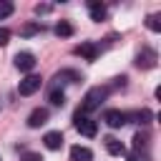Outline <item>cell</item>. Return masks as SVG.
<instances>
[{
	"label": "cell",
	"instance_id": "cell-4",
	"mask_svg": "<svg viewBox=\"0 0 161 161\" xmlns=\"http://www.w3.org/2000/svg\"><path fill=\"white\" fill-rule=\"evenodd\" d=\"M103 121H106V126H111V128H121V126L128 121V113H123V111H118V108H108V111H103Z\"/></svg>",
	"mask_w": 161,
	"mask_h": 161
},
{
	"label": "cell",
	"instance_id": "cell-7",
	"mask_svg": "<svg viewBox=\"0 0 161 161\" xmlns=\"http://www.w3.org/2000/svg\"><path fill=\"white\" fill-rule=\"evenodd\" d=\"M75 53H78L80 58H86V60H96V58H98V45L91 43V40H86V43H80V45L75 48Z\"/></svg>",
	"mask_w": 161,
	"mask_h": 161
},
{
	"label": "cell",
	"instance_id": "cell-22",
	"mask_svg": "<svg viewBox=\"0 0 161 161\" xmlns=\"http://www.w3.org/2000/svg\"><path fill=\"white\" fill-rule=\"evenodd\" d=\"M123 86H126V75H121V78L113 80V88H123Z\"/></svg>",
	"mask_w": 161,
	"mask_h": 161
},
{
	"label": "cell",
	"instance_id": "cell-11",
	"mask_svg": "<svg viewBox=\"0 0 161 161\" xmlns=\"http://www.w3.org/2000/svg\"><path fill=\"white\" fill-rule=\"evenodd\" d=\"M88 13H91V20H96V23L106 20V5H103V3H98V0L88 3Z\"/></svg>",
	"mask_w": 161,
	"mask_h": 161
},
{
	"label": "cell",
	"instance_id": "cell-8",
	"mask_svg": "<svg viewBox=\"0 0 161 161\" xmlns=\"http://www.w3.org/2000/svg\"><path fill=\"white\" fill-rule=\"evenodd\" d=\"M63 133L60 131H48L45 136H43V143H45V148H50V151H58L60 146H63Z\"/></svg>",
	"mask_w": 161,
	"mask_h": 161
},
{
	"label": "cell",
	"instance_id": "cell-14",
	"mask_svg": "<svg viewBox=\"0 0 161 161\" xmlns=\"http://www.w3.org/2000/svg\"><path fill=\"white\" fill-rule=\"evenodd\" d=\"M133 148H136V156L141 153V148L146 151L148 148V133H136L133 136Z\"/></svg>",
	"mask_w": 161,
	"mask_h": 161
},
{
	"label": "cell",
	"instance_id": "cell-6",
	"mask_svg": "<svg viewBox=\"0 0 161 161\" xmlns=\"http://www.w3.org/2000/svg\"><path fill=\"white\" fill-rule=\"evenodd\" d=\"M136 65H138V68H153V65H156V50L141 48V53L136 55Z\"/></svg>",
	"mask_w": 161,
	"mask_h": 161
},
{
	"label": "cell",
	"instance_id": "cell-1",
	"mask_svg": "<svg viewBox=\"0 0 161 161\" xmlns=\"http://www.w3.org/2000/svg\"><path fill=\"white\" fill-rule=\"evenodd\" d=\"M106 96H108V86H96V88H91V91L86 93L80 108H78V113H86V116H88L91 111H96V108L106 101Z\"/></svg>",
	"mask_w": 161,
	"mask_h": 161
},
{
	"label": "cell",
	"instance_id": "cell-3",
	"mask_svg": "<svg viewBox=\"0 0 161 161\" xmlns=\"http://www.w3.org/2000/svg\"><path fill=\"white\" fill-rule=\"evenodd\" d=\"M40 86H43V78L40 75H25L20 80V86H18V93L20 96H33L35 91H40Z\"/></svg>",
	"mask_w": 161,
	"mask_h": 161
},
{
	"label": "cell",
	"instance_id": "cell-15",
	"mask_svg": "<svg viewBox=\"0 0 161 161\" xmlns=\"http://www.w3.org/2000/svg\"><path fill=\"white\" fill-rule=\"evenodd\" d=\"M35 33H43V23H28V25L20 28V35H25V38H30Z\"/></svg>",
	"mask_w": 161,
	"mask_h": 161
},
{
	"label": "cell",
	"instance_id": "cell-12",
	"mask_svg": "<svg viewBox=\"0 0 161 161\" xmlns=\"http://www.w3.org/2000/svg\"><path fill=\"white\" fill-rule=\"evenodd\" d=\"M93 158V151L86 148V146H73L70 148V161H91Z\"/></svg>",
	"mask_w": 161,
	"mask_h": 161
},
{
	"label": "cell",
	"instance_id": "cell-19",
	"mask_svg": "<svg viewBox=\"0 0 161 161\" xmlns=\"http://www.w3.org/2000/svg\"><path fill=\"white\" fill-rule=\"evenodd\" d=\"M133 118H136L138 123H143V126H146V123L151 121V111H146V108H143V111H138V113H133Z\"/></svg>",
	"mask_w": 161,
	"mask_h": 161
},
{
	"label": "cell",
	"instance_id": "cell-9",
	"mask_svg": "<svg viewBox=\"0 0 161 161\" xmlns=\"http://www.w3.org/2000/svg\"><path fill=\"white\" fill-rule=\"evenodd\" d=\"M43 123H48V108H35V111L28 116V126H30V128H40Z\"/></svg>",
	"mask_w": 161,
	"mask_h": 161
},
{
	"label": "cell",
	"instance_id": "cell-16",
	"mask_svg": "<svg viewBox=\"0 0 161 161\" xmlns=\"http://www.w3.org/2000/svg\"><path fill=\"white\" fill-rule=\"evenodd\" d=\"M48 101H50L53 106H63V103H65V93H63V91H58V88H53V91H50V96H48Z\"/></svg>",
	"mask_w": 161,
	"mask_h": 161
},
{
	"label": "cell",
	"instance_id": "cell-10",
	"mask_svg": "<svg viewBox=\"0 0 161 161\" xmlns=\"http://www.w3.org/2000/svg\"><path fill=\"white\" fill-rule=\"evenodd\" d=\"M103 141H106V151H108L111 156H126V146H123L118 138H113V136H106Z\"/></svg>",
	"mask_w": 161,
	"mask_h": 161
},
{
	"label": "cell",
	"instance_id": "cell-21",
	"mask_svg": "<svg viewBox=\"0 0 161 161\" xmlns=\"http://www.w3.org/2000/svg\"><path fill=\"white\" fill-rule=\"evenodd\" d=\"M20 161H43V158H40V153L28 151V153H23V156H20Z\"/></svg>",
	"mask_w": 161,
	"mask_h": 161
},
{
	"label": "cell",
	"instance_id": "cell-2",
	"mask_svg": "<svg viewBox=\"0 0 161 161\" xmlns=\"http://www.w3.org/2000/svg\"><path fill=\"white\" fill-rule=\"evenodd\" d=\"M73 126H75V131H78V133H83V136H88V138H93V136L98 133L96 121H93V118H88L86 113H78V111H75V116H73Z\"/></svg>",
	"mask_w": 161,
	"mask_h": 161
},
{
	"label": "cell",
	"instance_id": "cell-20",
	"mask_svg": "<svg viewBox=\"0 0 161 161\" xmlns=\"http://www.w3.org/2000/svg\"><path fill=\"white\" fill-rule=\"evenodd\" d=\"M8 43H10V30L8 28H0V48L8 45Z\"/></svg>",
	"mask_w": 161,
	"mask_h": 161
},
{
	"label": "cell",
	"instance_id": "cell-13",
	"mask_svg": "<svg viewBox=\"0 0 161 161\" xmlns=\"http://www.w3.org/2000/svg\"><path fill=\"white\" fill-rule=\"evenodd\" d=\"M55 35H58V38H70V35H73V25H70L68 20H60V23L55 25Z\"/></svg>",
	"mask_w": 161,
	"mask_h": 161
},
{
	"label": "cell",
	"instance_id": "cell-5",
	"mask_svg": "<svg viewBox=\"0 0 161 161\" xmlns=\"http://www.w3.org/2000/svg\"><path fill=\"white\" fill-rule=\"evenodd\" d=\"M35 63H38V60H35V55H33V53H28V50H23V53H18V55H15V68H18V70L30 73V70L35 68Z\"/></svg>",
	"mask_w": 161,
	"mask_h": 161
},
{
	"label": "cell",
	"instance_id": "cell-18",
	"mask_svg": "<svg viewBox=\"0 0 161 161\" xmlns=\"http://www.w3.org/2000/svg\"><path fill=\"white\" fill-rule=\"evenodd\" d=\"M13 10H15V5H13V3H8V0H0V18H8V15H13Z\"/></svg>",
	"mask_w": 161,
	"mask_h": 161
},
{
	"label": "cell",
	"instance_id": "cell-23",
	"mask_svg": "<svg viewBox=\"0 0 161 161\" xmlns=\"http://www.w3.org/2000/svg\"><path fill=\"white\" fill-rule=\"evenodd\" d=\"M126 156H128V161H141V158H138L136 153H126Z\"/></svg>",
	"mask_w": 161,
	"mask_h": 161
},
{
	"label": "cell",
	"instance_id": "cell-17",
	"mask_svg": "<svg viewBox=\"0 0 161 161\" xmlns=\"http://www.w3.org/2000/svg\"><path fill=\"white\" fill-rule=\"evenodd\" d=\"M146 28L153 30V33H161V20H158V15H148V18H146Z\"/></svg>",
	"mask_w": 161,
	"mask_h": 161
}]
</instances>
